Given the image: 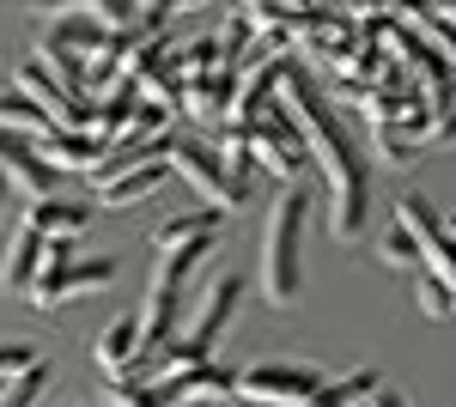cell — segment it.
<instances>
[{"instance_id":"cell-1","label":"cell","mask_w":456,"mask_h":407,"mask_svg":"<svg viewBox=\"0 0 456 407\" xmlns=\"http://www.w3.org/2000/svg\"><path fill=\"white\" fill-rule=\"evenodd\" d=\"M274 103H281L286 122L298 128V140H305V159H311L316 176H322V195H329V232H335L341 243H353L359 232H365V201H371L365 159L353 152V140H347V128H341V116L316 98V85L298 73V61H286Z\"/></svg>"},{"instance_id":"cell-2","label":"cell","mask_w":456,"mask_h":407,"mask_svg":"<svg viewBox=\"0 0 456 407\" xmlns=\"http://www.w3.org/2000/svg\"><path fill=\"white\" fill-rule=\"evenodd\" d=\"M305 213H311V189L292 183L274 195L268 225H262V262H256V286L268 305H292L305 286Z\"/></svg>"},{"instance_id":"cell-3","label":"cell","mask_w":456,"mask_h":407,"mask_svg":"<svg viewBox=\"0 0 456 407\" xmlns=\"http://www.w3.org/2000/svg\"><path fill=\"white\" fill-rule=\"evenodd\" d=\"M165 165H171L176 176L189 183V189H201L213 213H238V207L249 201V183L225 170L219 146H208V140H195V134H171V152H165Z\"/></svg>"},{"instance_id":"cell-4","label":"cell","mask_w":456,"mask_h":407,"mask_svg":"<svg viewBox=\"0 0 456 407\" xmlns=\"http://www.w3.org/2000/svg\"><path fill=\"white\" fill-rule=\"evenodd\" d=\"M322 389V371L305 359H256L244 371H232V395L256 407H305Z\"/></svg>"},{"instance_id":"cell-5","label":"cell","mask_w":456,"mask_h":407,"mask_svg":"<svg viewBox=\"0 0 456 407\" xmlns=\"http://www.w3.org/2000/svg\"><path fill=\"white\" fill-rule=\"evenodd\" d=\"M110 280H116L110 256H68V243H49V262L31 280V305L55 310V305H68V298H86V292L110 286Z\"/></svg>"},{"instance_id":"cell-6","label":"cell","mask_w":456,"mask_h":407,"mask_svg":"<svg viewBox=\"0 0 456 407\" xmlns=\"http://www.w3.org/2000/svg\"><path fill=\"white\" fill-rule=\"evenodd\" d=\"M244 146H249V165L268 170V176H281L286 189H292V183H305V170H311L305 140H298V128L281 116V103H268V110L244 128Z\"/></svg>"},{"instance_id":"cell-7","label":"cell","mask_w":456,"mask_h":407,"mask_svg":"<svg viewBox=\"0 0 456 407\" xmlns=\"http://www.w3.org/2000/svg\"><path fill=\"white\" fill-rule=\"evenodd\" d=\"M292 55H268V61H256V68H244L238 61V85H232V110H225V134H244L249 122L274 103V92H281V73Z\"/></svg>"},{"instance_id":"cell-8","label":"cell","mask_w":456,"mask_h":407,"mask_svg":"<svg viewBox=\"0 0 456 407\" xmlns=\"http://www.w3.org/2000/svg\"><path fill=\"white\" fill-rule=\"evenodd\" d=\"M98 49H104V31H98L79 6L61 12V19H49L43 37H37V55H43V61H79V68H86Z\"/></svg>"},{"instance_id":"cell-9","label":"cell","mask_w":456,"mask_h":407,"mask_svg":"<svg viewBox=\"0 0 456 407\" xmlns=\"http://www.w3.org/2000/svg\"><path fill=\"white\" fill-rule=\"evenodd\" d=\"M219 232H225V213H213V207H201V213H176L171 225L152 232V249H159V256H195V262H208V249H213Z\"/></svg>"},{"instance_id":"cell-10","label":"cell","mask_w":456,"mask_h":407,"mask_svg":"<svg viewBox=\"0 0 456 407\" xmlns=\"http://www.w3.org/2000/svg\"><path fill=\"white\" fill-rule=\"evenodd\" d=\"M232 85H238V68L183 73V98H176V110H183V116H201V122H225V110H232Z\"/></svg>"},{"instance_id":"cell-11","label":"cell","mask_w":456,"mask_h":407,"mask_svg":"<svg viewBox=\"0 0 456 407\" xmlns=\"http://www.w3.org/2000/svg\"><path fill=\"white\" fill-rule=\"evenodd\" d=\"M134 110H141V92L128 85V79H116L104 98H92V116H86V134L98 140V146H122L128 140V122H134Z\"/></svg>"},{"instance_id":"cell-12","label":"cell","mask_w":456,"mask_h":407,"mask_svg":"<svg viewBox=\"0 0 456 407\" xmlns=\"http://www.w3.org/2000/svg\"><path fill=\"white\" fill-rule=\"evenodd\" d=\"M86 225H92V213H86L79 201H61V195L31 201V213H25V232L43 238V243H68V238H79Z\"/></svg>"},{"instance_id":"cell-13","label":"cell","mask_w":456,"mask_h":407,"mask_svg":"<svg viewBox=\"0 0 456 407\" xmlns=\"http://www.w3.org/2000/svg\"><path fill=\"white\" fill-rule=\"evenodd\" d=\"M49 262V243L43 238H31L25 225L6 238V249H0V292H31V280H37V268Z\"/></svg>"},{"instance_id":"cell-14","label":"cell","mask_w":456,"mask_h":407,"mask_svg":"<svg viewBox=\"0 0 456 407\" xmlns=\"http://www.w3.org/2000/svg\"><path fill=\"white\" fill-rule=\"evenodd\" d=\"M134 346H141V316H116L104 335L92 340V365H98V377L116 383V377L134 365Z\"/></svg>"},{"instance_id":"cell-15","label":"cell","mask_w":456,"mask_h":407,"mask_svg":"<svg viewBox=\"0 0 456 407\" xmlns=\"http://www.w3.org/2000/svg\"><path fill=\"white\" fill-rule=\"evenodd\" d=\"M37 159L55 170V176H61V170H98L104 165V146L92 134H43L37 140Z\"/></svg>"},{"instance_id":"cell-16","label":"cell","mask_w":456,"mask_h":407,"mask_svg":"<svg viewBox=\"0 0 456 407\" xmlns=\"http://www.w3.org/2000/svg\"><path fill=\"white\" fill-rule=\"evenodd\" d=\"M395 19H414L408 31L420 37L438 61H451V73H456V19L444 12V6H408V12H395Z\"/></svg>"},{"instance_id":"cell-17","label":"cell","mask_w":456,"mask_h":407,"mask_svg":"<svg viewBox=\"0 0 456 407\" xmlns=\"http://www.w3.org/2000/svg\"><path fill=\"white\" fill-rule=\"evenodd\" d=\"M389 225H402L408 238L420 243V256H426V249H432L438 238H444V213H438V207L426 201L420 189H408V195L395 201V219H389Z\"/></svg>"},{"instance_id":"cell-18","label":"cell","mask_w":456,"mask_h":407,"mask_svg":"<svg viewBox=\"0 0 456 407\" xmlns=\"http://www.w3.org/2000/svg\"><path fill=\"white\" fill-rule=\"evenodd\" d=\"M378 389H384V377L365 365V371H347V377H322V389L305 407H365Z\"/></svg>"},{"instance_id":"cell-19","label":"cell","mask_w":456,"mask_h":407,"mask_svg":"<svg viewBox=\"0 0 456 407\" xmlns=\"http://www.w3.org/2000/svg\"><path fill=\"white\" fill-rule=\"evenodd\" d=\"M0 128H6V134H19V140L37 134V128L49 134V116H43L25 92H6V85H0Z\"/></svg>"},{"instance_id":"cell-20","label":"cell","mask_w":456,"mask_h":407,"mask_svg":"<svg viewBox=\"0 0 456 407\" xmlns=\"http://www.w3.org/2000/svg\"><path fill=\"white\" fill-rule=\"evenodd\" d=\"M378 262H384V268H395V273H420V243L408 238L402 225H389L384 238H378Z\"/></svg>"},{"instance_id":"cell-21","label":"cell","mask_w":456,"mask_h":407,"mask_svg":"<svg viewBox=\"0 0 456 407\" xmlns=\"http://www.w3.org/2000/svg\"><path fill=\"white\" fill-rule=\"evenodd\" d=\"M43 383H49V365L37 359L31 371H19V377L0 383V407H37V402H43Z\"/></svg>"},{"instance_id":"cell-22","label":"cell","mask_w":456,"mask_h":407,"mask_svg":"<svg viewBox=\"0 0 456 407\" xmlns=\"http://www.w3.org/2000/svg\"><path fill=\"white\" fill-rule=\"evenodd\" d=\"M414 292H420V310L432 316V322H451V316H456V298H451V292H444V286H438L426 268L414 273Z\"/></svg>"},{"instance_id":"cell-23","label":"cell","mask_w":456,"mask_h":407,"mask_svg":"<svg viewBox=\"0 0 456 407\" xmlns=\"http://www.w3.org/2000/svg\"><path fill=\"white\" fill-rule=\"evenodd\" d=\"M420 268H426V273H432V280H438V286H444V292L456 298V243H451V238L432 243V249L420 256Z\"/></svg>"},{"instance_id":"cell-24","label":"cell","mask_w":456,"mask_h":407,"mask_svg":"<svg viewBox=\"0 0 456 407\" xmlns=\"http://www.w3.org/2000/svg\"><path fill=\"white\" fill-rule=\"evenodd\" d=\"M37 359H43V353H37L31 340H0V383L19 377V371H31Z\"/></svg>"},{"instance_id":"cell-25","label":"cell","mask_w":456,"mask_h":407,"mask_svg":"<svg viewBox=\"0 0 456 407\" xmlns=\"http://www.w3.org/2000/svg\"><path fill=\"white\" fill-rule=\"evenodd\" d=\"M110 407H165L159 389H110Z\"/></svg>"},{"instance_id":"cell-26","label":"cell","mask_w":456,"mask_h":407,"mask_svg":"<svg viewBox=\"0 0 456 407\" xmlns=\"http://www.w3.org/2000/svg\"><path fill=\"white\" fill-rule=\"evenodd\" d=\"M432 140H438V146H451V140H456V103L438 116V122H432Z\"/></svg>"},{"instance_id":"cell-27","label":"cell","mask_w":456,"mask_h":407,"mask_svg":"<svg viewBox=\"0 0 456 407\" xmlns=\"http://www.w3.org/2000/svg\"><path fill=\"white\" fill-rule=\"evenodd\" d=\"M365 407H408V395H402V389H389V383H384V389H378V395H371Z\"/></svg>"},{"instance_id":"cell-28","label":"cell","mask_w":456,"mask_h":407,"mask_svg":"<svg viewBox=\"0 0 456 407\" xmlns=\"http://www.w3.org/2000/svg\"><path fill=\"white\" fill-rule=\"evenodd\" d=\"M444 238H451V243H456V213H444Z\"/></svg>"},{"instance_id":"cell-29","label":"cell","mask_w":456,"mask_h":407,"mask_svg":"<svg viewBox=\"0 0 456 407\" xmlns=\"http://www.w3.org/2000/svg\"><path fill=\"white\" fill-rule=\"evenodd\" d=\"M183 407H232V402H183Z\"/></svg>"},{"instance_id":"cell-30","label":"cell","mask_w":456,"mask_h":407,"mask_svg":"<svg viewBox=\"0 0 456 407\" xmlns=\"http://www.w3.org/2000/svg\"><path fill=\"white\" fill-rule=\"evenodd\" d=\"M0 213H6V176H0Z\"/></svg>"}]
</instances>
